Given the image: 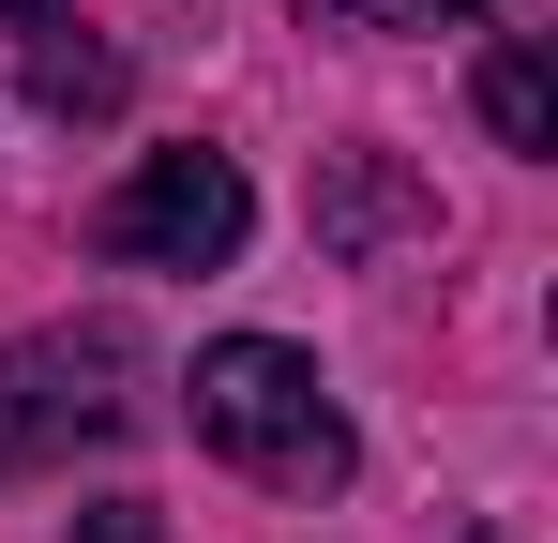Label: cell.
<instances>
[{"label":"cell","mask_w":558,"mask_h":543,"mask_svg":"<svg viewBox=\"0 0 558 543\" xmlns=\"http://www.w3.org/2000/svg\"><path fill=\"white\" fill-rule=\"evenodd\" d=\"M182 408H196V452H227V468H242V483H272V498H332V483L363 468L348 408H332V377H317L302 348H272V333L196 348Z\"/></svg>","instance_id":"6da1fadb"},{"label":"cell","mask_w":558,"mask_h":543,"mask_svg":"<svg viewBox=\"0 0 558 543\" xmlns=\"http://www.w3.org/2000/svg\"><path fill=\"white\" fill-rule=\"evenodd\" d=\"M121 423H136V333L61 317V333H15L0 348V483L15 468H61L76 438H121Z\"/></svg>","instance_id":"7a4b0ae2"},{"label":"cell","mask_w":558,"mask_h":543,"mask_svg":"<svg viewBox=\"0 0 558 543\" xmlns=\"http://www.w3.org/2000/svg\"><path fill=\"white\" fill-rule=\"evenodd\" d=\"M242 227H257V196H242L227 152H151V167L92 212V242H106L121 272H227Z\"/></svg>","instance_id":"3957f363"},{"label":"cell","mask_w":558,"mask_h":543,"mask_svg":"<svg viewBox=\"0 0 558 543\" xmlns=\"http://www.w3.org/2000/svg\"><path fill=\"white\" fill-rule=\"evenodd\" d=\"M423 227H438V212H423V196H408V167H392V152H332V167H317V242H332V257H392V242H423Z\"/></svg>","instance_id":"277c9868"},{"label":"cell","mask_w":558,"mask_h":543,"mask_svg":"<svg viewBox=\"0 0 558 543\" xmlns=\"http://www.w3.org/2000/svg\"><path fill=\"white\" fill-rule=\"evenodd\" d=\"M483 136L498 152H558V61L513 31V46H483Z\"/></svg>","instance_id":"5b68a950"},{"label":"cell","mask_w":558,"mask_h":543,"mask_svg":"<svg viewBox=\"0 0 558 543\" xmlns=\"http://www.w3.org/2000/svg\"><path fill=\"white\" fill-rule=\"evenodd\" d=\"M121 61H106L92 31H76V15H46V31H31V106H46V121H106V106H121Z\"/></svg>","instance_id":"8992f818"},{"label":"cell","mask_w":558,"mask_h":543,"mask_svg":"<svg viewBox=\"0 0 558 543\" xmlns=\"http://www.w3.org/2000/svg\"><path fill=\"white\" fill-rule=\"evenodd\" d=\"M332 15H348V31H468L483 0H332Z\"/></svg>","instance_id":"52a82bcc"},{"label":"cell","mask_w":558,"mask_h":543,"mask_svg":"<svg viewBox=\"0 0 558 543\" xmlns=\"http://www.w3.org/2000/svg\"><path fill=\"white\" fill-rule=\"evenodd\" d=\"M61 529H76V543H167V529H151V498H92V514H61Z\"/></svg>","instance_id":"ba28073f"},{"label":"cell","mask_w":558,"mask_h":543,"mask_svg":"<svg viewBox=\"0 0 558 543\" xmlns=\"http://www.w3.org/2000/svg\"><path fill=\"white\" fill-rule=\"evenodd\" d=\"M0 15H15V31H46V15H76V0H0Z\"/></svg>","instance_id":"9c48e42d"},{"label":"cell","mask_w":558,"mask_h":543,"mask_svg":"<svg viewBox=\"0 0 558 543\" xmlns=\"http://www.w3.org/2000/svg\"><path fill=\"white\" fill-rule=\"evenodd\" d=\"M468 543H498V529H468Z\"/></svg>","instance_id":"30bf717a"}]
</instances>
